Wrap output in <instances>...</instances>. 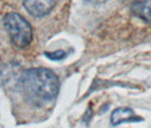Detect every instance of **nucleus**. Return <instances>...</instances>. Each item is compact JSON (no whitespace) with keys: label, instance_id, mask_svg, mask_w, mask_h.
<instances>
[{"label":"nucleus","instance_id":"1","mask_svg":"<svg viewBox=\"0 0 151 128\" xmlns=\"http://www.w3.org/2000/svg\"><path fill=\"white\" fill-rule=\"evenodd\" d=\"M18 85L26 101L35 107L50 105L59 92V79L55 73L43 68L25 71L19 78Z\"/></svg>","mask_w":151,"mask_h":128},{"label":"nucleus","instance_id":"7","mask_svg":"<svg viewBox=\"0 0 151 128\" xmlns=\"http://www.w3.org/2000/svg\"><path fill=\"white\" fill-rule=\"evenodd\" d=\"M89 2H94V4H101V2H105L106 0H86Z\"/></svg>","mask_w":151,"mask_h":128},{"label":"nucleus","instance_id":"5","mask_svg":"<svg viewBox=\"0 0 151 128\" xmlns=\"http://www.w3.org/2000/svg\"><path fill=\"white\" fill-rule=\"evenodd\" d=\"M132 11L137 17L151 23V0H142L135 2L132 6Z\"/></svg>","mask_w":151,"mask_h":128},{"label":"nucleus","instance_id":"3","mask_svg":"<svg viewBox=\"0 0 151 128\" xmlns=\"http://www.w3.org/2000/svg\"><path fill=\"white\" fill-rule=\"evenodd\" d=\"M58 0H23L25 9L34 17H43L51 13Z\"/></svg>","mask_w":151,"mask_h":128},{"label":"nucleus","instance_id":"6","mask_svg":"<svg viewBox=\"0 0 151 128\" xmlns=\"http://www.w3.org/2000/svg\"><path fill=\"white\" fill-rule=\"evenodd\" d=\"M45 55L49 58H51V60H53V61H58V60H62L65 56V52L61 51V50L54 52H46Z\"/></svg>","mask_w":151,"mask_h":128},{"label":"nucleus","instance_id":"4","mask_svg":"<svg viewBox=\"0 0 151 128\" xmlns=\"http://www.w3.org/2000/svg\"><path fill=\"white\" fill-rule=\"evenodd\" d=\"M140 119L141 118L135 115L134 111L130 108H117L111 116L112 125H120L126 122H138Z\"/></svg>","mask_w":151,"mask_h":128},{"label":"nucleus","instance_id":"2","mask_svg":"<svg viewBox=\"0 0 151 128\" xmlns=\"http://www.w3.org/2000/svg\"><path fill=\"white\" fill-rule=\"evenodd\" d=\"M4 25L9 37L17 47H26L32 42V27L28 21L17 13L7 14Z\"/></svg>","mask_w":151,"mask_h":128}]
</instances>
